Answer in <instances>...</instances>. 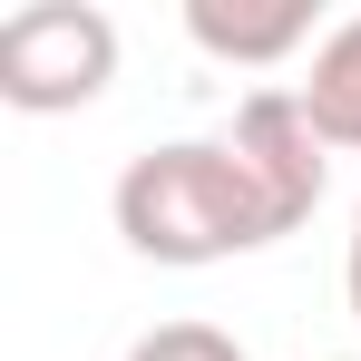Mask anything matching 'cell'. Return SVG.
Here are the masks:
<instances>
[{
	"label": "cell",
	"mask_w": 361,
	"mask_h": 361,
	"mask_svg": "<svg viewBox=\"0 0 361 361\" xmlns=\"http://www.w3.org/2000/svg\"><path fill=\"white\" fill-rule=\"evenodd\" d=\"M185 39L225 68H283L312 39V0H185Z\"/></svg>",
	"instance_id": "obj_3"
},
{
	"label": "cell",
	"mask_w": 361,
	"mask_h": 361,
	"mask_svg": "<svg viewBox=\"0 0 361 361\" xmlns=\"http://www.w3.org/2000/svg\"><path fill=\"white\" fill-rule=\"evenodd\" d=\"M127 361H244V342L215 322H157V332L127 342Z\"/></svg>",
	"instance_id": "obj_5"
},
{
	"label": "cell",
	"mask_w": 361,
	"mask_h": 361,
	"mask_svg": "<svg viewBox=\"0 0 361 361\" xmlns=\"http://www.w3.org/2000/svg\"><path fill=\"white\" fill-rule=\"evenodd\" d=\"M342 293H352V322H361V205H352V244H342Z\"/></svg>",
	"instance_id": "obj_6"
},
{
	"label": "cell",
	"mask_w": 361,
	"mask_h": 361,
	"mask_svg": "<svg viewBox=\"0 0 361 361\" xmlns=\"http://www.w3.org/2000/svg\"><path fill=\"white\" fill-rule=\"evenodd\" d=\"M108 215H118L127 254L176 264V274L235 264V254H254V244L293 235V215L274 205V185L254 176V157H244L235 137H166V147L127 157Z\"/></svg>",
	"instance_id": "obj_1"
},
{
	"label": "cell",
	"mask_w": 361,
	"mask_h": 361,
	"mask_svg": "<svg viewBox=\"0 0 361 361\" xmlns=\"http://www.w3.org/2000/svg\"><path fill=\"white\" fill-rule=\"evenodd\" d=\"M302 108H312V127H322V147H361V20H342V30L312 39Z\"/></svg>",
	"instance_id": "obj_4"
},
{
	"label": "cell",
	"mask_w": 361,
	"mask_h": 361,
	"mask_svg": "<svg viewBox=\"0 0 361 361\" xmlns=\"http://www.w3.org/2000/svg\"><path fill=\"white\" fill-rule=\"evenodd\" d=\"M118 78V20L98 0H30L0 20V98L20 118H68Z\"/></svg>",
	"instance_id": "obj_2"
}]
</instances>
